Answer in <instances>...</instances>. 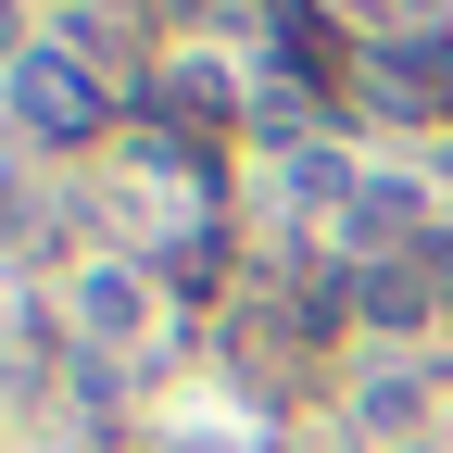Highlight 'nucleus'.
I'll list each match as a JSON object with an SVG mask.
<instances>
[{
  "mask_svg": "<svg viewBox=\"0 0 453 453\" xmlns=\"http://www.w3.org/2000/svg\"><path fill=\"white\" fill-rule=\"evenodd\" d=\"M353 240H365V252L416 240V189H403V177H353Z\"/></svg>",
  "mask_w": 453,
  "mask_h": 453,
  "instance_id": "nucleus-3",
  "label": "nucleus"
},
{
  "mask_svg": "<svg viewBox=\"0 0 453 453\" xmlns=\"http://www.w3.org/2000/svg\"><path fill=\"white\" fill-rule=\"evenodd\" d=\"M13 113L38 139H101V76L64 64V50H26V64H13Z\"/></svg>",
  "mask_w": 453,
  "mask_h": 453,
  "instance_id": "nucleus-1",
  "label": "nucleus"
},
{
  "mask_svg": "<svg viewBox=\"0 0 453 453\" xmlns=\"http://www.w3.org/2000/svg\"><path fill=\"white\" fill-rule=\"evenodd\" d=\"M353 416H365V428H416V378H378Z\"/></svg>",
  "mask_w": 453,
  "mask_h": 453,
  "instance_id": "nucleus-5",
  "label": "nucleus"
},
{
  "mask_svg": "<svg viewBox=\"0 0 453 453\" xmlns=\"http://www.w3.org/2000/svg\"><path fill=\"white\" fill-rule=\"evenodd\" d=\"M428 290H441L428 265H365V277H353V315H365V327H428Z\"/></svg>",
  "mask_w": 453,
  "mask_h": 453,
  "instance_id": "nucleus-2",
  "label": "nucleus"
},
{
  "mask_svg": "<svg viewBox=\"0 0 453 453\" xmlns=\"http://www.w3.org/2000/svg\"><path fill=\"white\" fill-rule=\"evenodd\" d=\"M151 303H139V277H88V340H139Z\"/></svg>",
  "mask_w": 453,
  "mask_h": 453,
  "instance_id": "nucleus-4",
  "label": "nucleus"
}]
</instances>
